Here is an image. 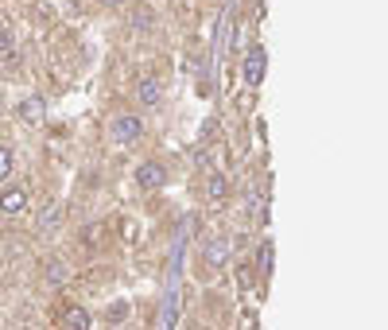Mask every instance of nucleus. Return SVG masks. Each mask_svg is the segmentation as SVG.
Returning <instances> with one entry per match:
<instances>
[{
    "mask_svg": "<svg viewBox=\"0 0 388 330\" xmlns=\"http://www.w3.org/2000/svg\"><path fill=\"white\" fill-rule=\"evenodd\" d=\"M109 136L117 140V144H132V140H140V136H144V121L132 117V113H125V117H113V121H109Z\"/></svg>",
    "mask_w": 388,
    "mask_h": 330,
    "instance_id": "f257e3e1",
    "label": "nucleus"
},
{
    "mask_svg": "<svg viewBox=\"0 0 388 330\" xmlns=\"http://www.w3.org/2000/svg\"><path fill=\"white\" fill-rule=\"evenodd\" d=\"M0 55H12V32L0 27Z\"/></svg>",
    "mask_w": 388,
    "mask_h": 330,
    "instance_id": "dca6fc26",
    "label": "nucleus"
},
{
    "mask_svg": "<svg viewBox=\"0 0 388 330\" xmlns=\"http://www.w3.org/2000/svg\"><path fill=\"white\" fill-rule=\"evenodd\" d=\"M24 206H27L24 186H4L0 191V214H24Z\"/></svg>",
    "mask_w": 388,
    "mask_h": 330,
    "instance_id": "423d86ee",
    "label": "nucleus"
},
{
    "mask_svg": "<svg viewBox=\"0 0 388 330\" xmlns=\"http://www.w3.org/2000/svg\"><path fill=\"white\" fill-rule=\"evenodd\" d=\"M256 268H261V276L272 272V241H261V245H256Z\"/></svg>",
    "mask_w": 388,
    "mask_h": 330,
    "instance_id": "ddd939ff",
    "label": "nucleus"
},
{
    "mask_svg": "<svg viewBox=\"0 0 388 330\" xmlns=\"http://www.w3.org/2000/svg\"><path fill=\"white\" fill-rule=\"evenodd\" d=\"M152 8H136L132 12V27H136V32H148V27H152Z\"/></svg>",
    "mask_w": 388,
    "mask_h": 330,
    "instance_id": "4468645a",
    "label": "nucleus"
},
{
    "mask_svg": "<svg viewBox=\"0 0 388 330\" xmlns=\"http://www.w3.org/2000/svg\"><path fill=\"white\" fill-rule=\"evenodd\" d=\"M237 284H241V288H249V284H253V272H249V268H237Z\"/></svg>",
    "mask_w": 388,
    "mask_h": 330,
    "instance_id": "f3484780",
    "label": "nucleus"
},
{
    "mask_svg": "<svg viewBox=\"0 0 388 330\" xmlns=\"http://www.w3.org/2000/svg\"><path fill=\"white\" fill-rule=\"evenodd\" d=\"M59 221H62V206L59 202H51V206H43V210H39V229H43V233L55 229Z\"/></svg>",
    "mask_w": 388,
    "mask_h": 330,
    "instance_id": "9d476101",
    "label": "nucleus"
},
{
    "mask_svg": "<svg viewBox=\"0 0 388 330\" xmlns=\"http://www.w3.org/2000/svg\"><path fill=\"white\" fill-rule=\"evenodd\" d=\"M202 261L210 264V268H221V264L229 261V241H226V238H214V241H206V249H202Z\"/></svg>",
    "mask_w": 388,
    "mask_h": 330,
    "instance_id": "0eeeda50",
    "label": "nucleus"
},
{
    "mask_svg": "<svg viewBox=\"0 0 388 330\" xmlns=\"http://www.w3.org/2000/svg\"><path fill=\"white\" fill-rule=\"evenodd\" d=\"M102 4H109V8H117V4H125V0H102Z\"/></svg>",
    "mask_w": 388,
    "mask_h": 330,
    "instance_id": "a211bd4d",
    "label": "nucleus"
},
{
    "mask_svg": "<svg viewBox=\"0 0 388 330\" xmlns=\"http://www.w3.org/2000/svg\"><path fill=\"white\" fill-rule=\"evenodd\" d=\"M43 276H47V284H55V288H59V284H67V264H62V261H47Z\"/></svg>",
    "mask_w": 388,
    "mask_h": 330,
    "instance_id": "f8f14e48",
    "label": "nucleus"
},
{
    "mask_svg": "<svg viewBox=\"0 0 388 330\" xmlns=\"http://www.w3.org/2000/svg\"><path fill=\"white\" fill-rule=\"evenodd\" d=\"M12 167H16V156H12V148H0V179H8Z\"/></svg>",
    "mask_w": 388,
    "mask_h": 330,
    "instance_id": "2eb2a0df",
    "label": "nucleus"
},
{
    "mask_svg": "<svg viewBox=\"0 0 388 330\" xmlns=\"http://www.w3.org/2000/svg\"><path fill=\"white\" fill-rule=\"evenodd\" d=\"M206 195H210L214 202H221V198L229 195V179H226V175H218V171H214V175L206 179Z\"/></svg>",
    "mask_w": 388,
    "mask_h": 330,
    "instance_id": "1a4fd4ad",
    "label": "nucleus"
},
{
    "mask_svg": "<svg viewBox=\"0 0 388 330\" xmlns=\"http://www.w3.org/2000/svg\"><path fill=\"white\" fill-rule=\"evenodd\" d=\"M264 67H268V51H264V47H249L245 67H241L245 82H249V85H261V82H264Z\"/></svg>",
    "mask_w": 388,
    "mask_h": 330,
    "instance_id": "f03ea898",
    "label": "nucleus"
},
{
    "mask_svg": "<svg viewBox=\"0 0 388 330\" xmlns=\"http://www.w3.org/2000/svg\"><path fill=\"white\" fill-rule=\"evenodd\" d=\"M62 326H70V330H90V326H93V315L82 311V307H70V311L62 315Z\"/></svg>",
    "mask_w": 388,
    "mask_h": 330,
    "instance_id": "6e6552de",
    "label": "nucleus"
},
{
    "mask_svg": "<svg viewBox=\"0 0 388 330\" xmlns=\"http://www.w3.org/2000/svg\"><path fill=\"white\" fill-rule=\"evenodd\" d=\"M128 319V299H113L109 307H105V322H113V326H120V322Z\"/></svg>",
    "mask_w": 388,
    "mask_h": 330,
    "instance_id": "9b49d317",
    "label": "nucleus"
},
{
    "mask_svg": "<svg viewBox=\"0 0 388 330\" xmlns=\"http://www.w3.org/2000/svg\"><path fill=\"white\" fill-rule=\"evenodd\" d=\"M16 113H20V121H24V125H43V117H47V102H43L39 93H27Z\"/></svg>",
    "mask_w": 388,
    "mask_h": 330,
    "instance_id": "39448f33",
    "label": "nucleus"
},
{
    "mask_svg": "<svg viewBox=\"0 0 388 330\" xmlns=\"http://www.w3.org/2000/svg\"><path fill=\"white\" fill-rule=\"evenodd\" d=\"M136 102H140L144 109H155V105L163 102V85H160V78H140V82H136Z\"/></svg>",
    "mask_w": 388,
    "mask_h": 330,
    "instance_id": "20e7f679",
    "label": "nucleus"
},
{
    "mask_svg": "<svg viewBox=\"0 0 388 330\" xmlns=\"http://www.w3.org/2000/svg\"><path fill=\"white\" fill-rule=\"evenodd\" d=\"M136 183H140L144 191H160V186L167 183V167H163V163H155V160L140 163V167H136Z\"/></svg>",
    "mask_w": 388,
    "mask_h": 330,
    "instance_id": "7ed1b4c3",
    "label": "nucleus"
}]
</instances>
